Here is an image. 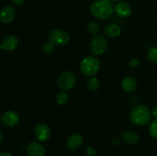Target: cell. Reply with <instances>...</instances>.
<instances>
[{
	"instance_id": "obj_1",
	"label": "cell",
	"mask_w": 157,
	"mask_h": 156,
	"mask_svg": "<svg viewBox=\"0 0 157 156\" xmlns=\"http://www.w3.org/2000/svg\"><path fill=\"white\" fill-rule=\"evenodd\" d=\"M114 6L111 0H95L90 7V13L101 20L110 18L113 13Z\"/></svg>"
},
{
	"instance_id": "obj_2",
	"label": "cell",
	"mask_w": 157,
	"mask_h": 156,
	"mask_svg": "<svg viewBox=\"0 0 157 156\" xmlns=\"http://www.w3.org/2000/svg\"><path fill=\"white\" fill-rule=\"evenodd\" d=\"M151 111L147 106H138L132 110L130 114V119L132 123L138 126H144L151 120Z\"/></svg>"
},
{
	"instance_id": "obj_3",
	"label": "cell",
	"mask_w": 157,
	"mask_h": 156,
	"mask_svg": "<svg viewBox=\"0 0 157 156\" xmlns=\"http://www.w3.org/2000/svg\"><path fill=\"white\" fill-rule=\"evenodd\" d=\"M101 68V62L94 56H87L84 58L80 64V70L84 76L92 77L95 76Z\"/></svg>"
},
{
	"instance_id": "obj_4",
	"label": "cell",
	"mask_w": 157,
	"mask_h": 156,
	"mask_svg": "<svg viewBox=\"0 0 157 156\" xmlns=\"http://www.w3.org/2000/svg\"><path fill=\"white\" fill-rule=\"evenodd\" d=\"M108 47V41L102 35H94L90 42V48L95 56H100L106 52Z\"/></svg>"
},
{
	"instance_id": "obj_5",
	"label": "cell",
	"mask_w": 157,
	"mask_h": 156,
	"mask_svg": "<svg viewBox=\"0 0 157 156\" xmlns=\"http://www.w3.org/2000/svg\"><path fill=\"white\" fill-rule=\"evenodd\" d=\"M57 82L61 90H70L76 84V76L71 71H64L59 75Z\"/></svg>"
},
{
	"instance_id": "obj_6",
	"label": "cell",
	"mask_w": 157,
	"mask_h": 156,
	"mask_svg": "<svg viewBox=\"0 0 157 156\" xmlns=\"http://www.w3.org/2000/svg\"><path fill=\"white\" fill-rule=\"evenodd\" d=\"M48 40L55 45H64L68 43L69 40H70V36L65 31L57 28L54 29L51 32Z\"/></svg>"
},
{
	"instance_id": "obj_7",
	"label": "cell",
	"mask_w": 157,
	"mask_h": 156,
	"mask_svg": "<svg viewBox=\"0 0 157 156\" xmlns=\"http://www.w3.org/2000/svg\"><path fill=\"white\" fill-rule=\"evenodd\" d=\"M1 122L7 127H13L19 122V115L15 111H6L2 115Z\"/></svg>"
},
{
	"instance_id": "obj_8",
	"label": "cell",
	"mask_w": 157,
	"mask_h": 156,
	"mask_svg": "<svg viewBox=\"0 0 157 156\" xmlns=\"http://www.w3.org/2000/svg\"><path fill=\"white\" fill-rule=\"evenodd\" d=\"M35 135L40 142H46L51 136L50 127L45 123H40L35 128Z\"/></svg>"
},
{
	"instance_id": "obj_9",
	"label": "cell",
	"mask_w": 157,
	"mask_h": 156,
	"mask_svg": "<svg viewBox=\"0 0 157 156\" xmlns=\"http://www.w3.org/2000/svg\"><path fill=\"white\" fill-rule=\"evenodd\" d=\"M16 12L12 6H4L0 11V21L4 24H9L15 19Z\"/></svg>"
},
{
	"instance_id": "obj_10",
	"label": "cell",
	"mask_w": 157,
	"mask_h": 156,
	"mask_svg": "<svg viewBox=\"0 0 157 156\" xmlns=\"http://www.w3.org/2000/svg\"><path fill=\"white\" fill-rule=\"evenodd\" d=\"M114 11L117 15L122 18H127L132 13V7L125 1L118 2L114 6Z\"/></svg>"
},
{
	"instance_id": "obj_11",
	"label": "cell",
	"mask_w": 157,
	"mask_h": 156,
	"mask_svg": "<svg viewBox=\"0 0 157 156\" xmlns=\"http://www.w3.org/2000/svg\"><path fill=\"white\" fill-rule=\"evenodd\" d=\"M18 44V40L15 35H8L2 41L0 44V49L7 50V51H12L16 48Z\"/></svg>"
},
{
	"instance_id": "obj_12",
	"label": "cell",
	"mask_w": 157,
	"mask_h": 156,
	"mask_svg": "<svg viewBox=\"0 0 157 156\" xmlns=\"http://www.w3.org/2000/svg\"><path fill=\"white\" fill-rule=\"evenodd\" d=\"M27 152L29 156H44L45 150L41 143L32 142L27 146Z\"/></svg>"
},
{
	"instance_id": "obj_13",
	"label": "cell",
	"mask_w": 157,
	"mask_h": 156,
	"mask_svg": "<svg viewBox=\"0 0 157 156\" xmlns=\"http://www.w3.org/2000/svg\"><path fill=\"white\" fill-rule=\"evenodd\" d=\"M83 142H84V139H83L82 136L80 135L79 133H75L69 136L67 142H66V145L69 149L76 150L81 146Z\"/></svg>"
},
{
	"instance_id": "obj_14",
	"label": "cell",
	"mask_w": 157,
	"mask_h": 156,
	"mask_svg": "<svg viewBox=\"0 0 157 156\" xmlns=\"http://www.w3.org/2000/svg\"><path fill=\"white\" fill-rule=\"evenodd\" d=\"M103 31H104V35L109 38H117V37L120 36L121 34V28L114 24H107V25L104 26Z\"/></svg>"
},
{
	"instance_id": "obj_15",
	"label": "cell",
	"mask_w": 157,
	"mask_h": 156,
	"mask_svg": "<svg viewBox=\"0 0 157 156\" xmlns=\"http://www.w3.org/2000/svg\"><path fill=\"white\" fill-rule=\"evenodd\" d=\"M137 87L136 80L133 76H126L122 81V87L126 92L134 91Z\"/></svg>"
},
{
	"instance_id": "obj_16",
	"label": "cell",
	"mask_w": 157,
	"mask_h": 156,
	"mask_svg": "<svg viewBox=\"0 0 157 156\" xmlns=\"http://www.w3.org/2000/svg\"><path fill=\"white\" fill-rule=\"evenodd\" d=\"M123 141L128 144H136L140 141V136L133 131H125L121 135Z\"/></svg>"
},
{
	"instance_id": "obj_17",
	"label": "cell",
	"mask_w": 157,
	"mask_h": 156,
	"mask_svg": "<svg viewBox=\"0 0 157 156\" xmlns=\"http://www.w3.org/2000/svg\"><path fill=\"white\" fill-rule=\"evenodd\" d=\"M87 87L90 91L95 92L98 90L100 87V82L98 78L92 76L87 81Z\"/></svg>"
},
{
	"instance_id": "obj_18",
	"label": "cell",
	"mask_w": 157,
	"mask_h": 156,
	"mask_svg": "<svg viewBox=\"0 0 157 156\" xmlns=\"http://www.w3.org/2000/svg\"><path fill=\"white\" fill-rule=\"evenodd\" d=\"M56 102L58 105L64 106L68 102V96L64 92H61L56 96Z\"/></svg>"
},
{
	"instance_id": "obj_19",
	"label": "cell",
	"mask_w": 157,
	"mask_h": 156,
	"mask_svg": "<svg viewBox=\"0 0 157 156\" xmlns=\"http://www.w3.org/2000/svg\"><path fill=\"white\" fill-rule=\"evenodd\" d=\"M87 30H88L89 33L91 34V35H97L100 31V26L95 21H90L87 24Z\"/></svg>"
},
{
	"instance_id": "obj_20",
	"label": "cell",
	"mask_w": 157,
	"mask_h": 156,
	"mask_svg": "<svg viewBox=\"0 0 157 156\" xmlns=\"http://www.w3.org/2000/svg\"><path fill=\"white\" fill-rule=\"evenodd\" d=\"M147 58H148L149 61L156 64L157 63V47H151V48L148 50V53H147Z\"/></svg>"
},
{
	"instance_id": "obj_21",
	"label": "cell",
	"mask_w": 157,
	"mask_h": 156,
	"mask_svg": "<svg viewBox=\"0 0 157 156\" xmlns=\"http://www.w3.org/2000/svg\"><path fill=\"white\" fill-rule=\"evenodd\" d=\"M149 132L153 139H157V119L152 121L149 127Z\"/></svg>"
},
{
	"instance_id": "obj_22",
	"label": "cell",
	"mask_w": 157,
	"mask_h": 156,
	"mask_svg": "<svg viewBox=\"0 0 157 156\" xmlns=\"http://www.w3.org/2000/svg\"><path fill=\"white\" fill-rule=\"evenodd\" d=\"M42 50L47 54H51L55 51V44L48 41L43 45Z\"/></svg>"
},
{
	"instance_id": "obj_23",
	"label": "cell",
	"mask_w": 157,
	"mask_h": 156,
	"mask_svg": "<svg viewBox=\"0 0 157 156\" xmlns=\"http://www.w3.org/2000/svg\"><path fill=\"white\" fill-rule=\"evenodd\" d=\"M130 67L132 68H136L139 66L140 64V61L138 58H133V59L130 60Z\"/></svg>"
},
{
	"instance_id": "obj_24",
	"label": "cell",
	"mask_w": 157,
	"mask_h": 156,
	"mask_svg": "<svg viewBox=\"0 0 157 156\" xmlns=\"http://www.w3.org/2000/svg\"><path fill=\"white\" fill-rule=\"evenodd\" d=\"M87 154L88 156H95L97 154V150L94 147H88L87 149Z\"/></svg>"
},
{
	"instance_id": "obj_25",
	"label": "cell",
	"mask_w": 157,
	"mask_h": 156,
	"mask_svg": "<svg viewBox=\"0 0 157 156\" xmlns=\"http://www.w3.org/2000/svg\"><path fill=\"white\" fill-rule=\"evenodd\" d=\"M12 2L15 6H21L24 4L25 0H12Z\"/></svg>"
},
{
	"instance_id": "obj_26",
	"label": "cell",
	"mask_w": 157,
	"mask_h": 156,
	"mask_svg": "<svg viewBox=\"0 0 157 156\" xmlns=\"http://www.w3.org/2000/svg\"><path fill=\"white\" fill-rule=\"evenodd\" d=\"M151 114L152 116H153L155 119H157V106L153 107V110H152L151 111Z\"/></svg>"
},
{
	"instance_id": "obj_27",
	"label": "cell",
	"mask_w": 157,
	"mask_h": 156,
	"mask_svg": "<svg viewBox=\"0 0 157 156\" xmlns=\"http://www.w3.org/2000/svg\"><path fill=\"white\" fill-rule=\"evenodd\" d=\"M112 144H113V145H119V143H120V141L118 140L117 139H112Z\"/></svg>"
},
{
	"instance_id": "obj_28",
	"label": "cell",
	"mask_w": 157,
	"mask_h": 156,
	"mask_svg": "<svg viewBox=\"0 0 157 156\" xmlns=\"http://www.w3.org/2000/svg\"><path fill=\"white\" fill-rule=\"evenodd\" d=\"M0 156H12V154L5 151H0Z\"/></svg>"
},
{
	"instance_id": "obj_29",
	"label": "cell",
	"mask_w": 157,
	"mask_h": 156,
	"mask_svg": "<svg viewBox=\"0 0 157 156\" xmlns=\"http://www.w3.org/2000/svg\"><path fill=\"white\" fill-rule=\"evenodd\" d=\"M2 139V133L1 130H0V142H1Z\"/></svg>"
},
{
	"instance_id": "obj_30",
	"label": "cell",
	"mask_w": 157,
	"mask_h": 156,
	"mask_svg": "<svg viewBox=\"0 0 157 156\" xmlns=\"http://www.w3.org/2000/svg\"><path fill=\"white\" fill-rule=\"evenodd\" d=\"M111 1H113V2H118V1H120V0H111Z\"/></svg>"
},
{
	"instance_id": "obj_31",
	"label": "cell",
	"mask_w": 157,
	"mask_h": 156,
	"mask_svg": "<svg viewBox=\"0 0 157 156\" xmlns=\"http://www.w3.org/2000/svg\"><path fill=\"white\" fill-rule=\"evenodd\" d=\"M0 121H1V119H0Z\"/></svg>"
}]
</instances>
